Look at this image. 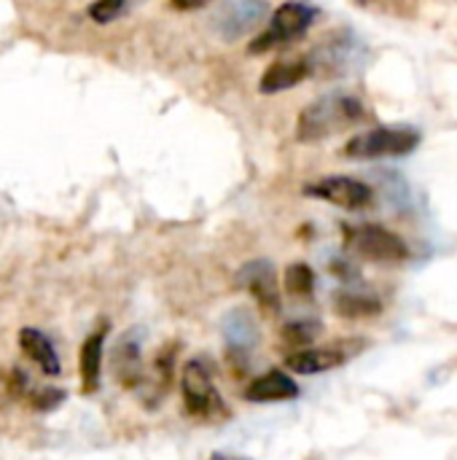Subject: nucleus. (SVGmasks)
<instances>
[{
  "label": "nucleus",
  "mask_w": 457,
  "mask_h": 460,
  "mask_svg": "<svg viewBox=\"0 0 457 460\" xmlns=\"http://www.w3.org/2000/svg\"><path fill=\"white\" fill-rule=\"evenodd\" d=\"M366 119V108L358 97L347 92H329L312 100L296 121L299 143H321L331 135H339Z\"/></svg>",
  "instance_id": "1"
},
{
  "label": "nucleus",
  "mask_w": 457,
  "mask_h": 460,
  "mask_svg": "<svg viewBox=\"0 0 457 460\" xmlns=\"http://www.w3.org/2000/svg\"><path fill=\"white\" fill-rule=\"evenodd\" d=\"M307 59H310L312 75H318V78H345V75H353V73H358L364 67L366 46L356 32L339 30V32L323 38L310 51Z\"/></svg>",
  "instance_id": "2"
},
{
  "label": "nucleus",
  "mask_w": 457,
  "mask_h": 460,
  "mask_svg": "<svg viewBox=\"0 0 457 460\" xmlns=\"http://www.w3.org/2000/svg\"><path fill=\"white\" fill-rule=\"evenodd\" d=\"M420 146V132L407 124H393V127H374L369 132L356 135L342 146L345 159H385V156H407Z\"/></svg>",
  "instance_id": "3"
},
{
  "label": "nucleus",
  "mask_w": 457,
  "mask_h": 460,
  "mask_svg": "<svg viewBox=\"0 0 457 460\" xmlns=\"http://www.w3.org/2000/svg\"><path fill=\"white\" fill-rule=\"evenodd\" d=\"M180 394H183V404H186V412L191 418H199V420H221L229 415L215 383H213V372L207 367V361L202 358H191L186 367H183V375H180Z\"/></svg>",
  "instance_id": "4"
},
{
  "label": "nucleus",
  "mask_w": 457,
  "mask_h": 460,
  "mask_svg": "<svg viewBox=\"0 0 457 460\" xmlns=\"http://www.w3.org/2000/svg\"><path fill=\"white\" fill-rule=\"evenodd\" d=\"M315 16H318V11L307 0H288V3H283L272 13L269 27L250 43L248 51L250 54H264V51H272L277 46H288V43L304 38L307 30L312 27Z\"/></svg>",
  "instance_id": "5"
},
{
  "label": "nucleus",
  "mask_w": 457,
  "mask_h": 460,
  "mask_svg": "<svg viewBox=\"0 0 457 460\" xmlns=\"http://www.w3.org/2000/svg\"><path fill=\"white\" fill-rule=\"evenodd\" d=\"M345 245L356 256L374 261V264H401L409 259L407 243L396 232L377 226V224L345 226Z\"/></svg>",
  "instance_id": "6"
},
{
  "label": "nucleus",
  "mask_w": 457,
  "mask_h": 460,
  "mask_svg": "<svg viewBox=\"0 0 457 460\" xmlns=\"http://www.w3.org/2000/svg\"><path fill=\"white\" fill-rule=\"evenodd\" d=\"M304 194L323 199V202H331V205L345 208V210H364L374 202L372 186L364 181L347 178V175H331V178H323L318 183H310L304 189Z\"/></svg>",
  "instance_id": "7"
},
{
  "label": "nucleus",
  "mask_w": 457,
  "mask_h": 460,
  "mask_svg": "<svg viewBox=\"0 0 457 460\" xmlns=\"http://www.w3.org/2000/svg\"><path fill=\"white\" fill-rule=\"evenodd\" d=\"M240 286L259 302V307L269 315L280 313V280L275 272V264L267 259H253L248 261L240 275H237Z\"/></svg>",
  "instance_id": "8"
},
{
  "label": "nucleus",
  "mask_w": 457,
  "mask_h": 460,
  "mask_svg": "<svg viewBox=\"0 0 457 460\" xmlns=\"http://www.w3.org/2000/svg\"><path fill=\"white\" fill-rule=\"evenodd\" d=\"M110 369L113 377L124 388H140L145 375H143V329H129L121 334V340L113 348L110 356Z\"/></svg>",
  "instance_id": "9"
},
{
  "label": "nucleus",
  "mask_w": 457,
  "mask_h": 460,
  "mask_svg": "<svg viewBox=\"0 0 457 460\" xmlns=\"http://www.w3.org/2000/svg\"><path fill=\"white\" fill-rule=\"evenodd\" d=\"M267 11H269L267 0H226L221 11L215 13L218 32L226 40H237L248 35L250 30H256L264 22Z\"/></svg>",
  "instance_id": "10"
},
{
  "label": "nucleus",
  "mask_w": 457,
  "mask_h": 460,
  "mask_svg": "<svg viewBox=\"0 0 457 460\" xmlns=\"http://www.w3.org/2000/svg\"><path fill=\"white\" fill-rule=\"evenodd\" d=\"M221 332H224V340H226L232 356H248V353L261 342L259 321H256L253 313L245 310V307L229 310V313L221 318Z\"/></svg>",
  "instance_id": "11"
},
{
  "label": "nucleus",
  "mask_w": 457,
  "mask_h": 460,
  "mask_svg": "<svg viewBox=\"0 0 457 460\" xmlns=\"http://www.w3.org/2000/svg\"><path fill=\"white\" fill-rule=\"evenodd\" d=\"M299 396V385L294 383V377H288L280 369H272L261 377H256L248 388H245V399L250 404H272V402H294Z\"/></svg>",
  "instance_id": "12"
},
{
  "label": "nucleus",
  "mask_w": 457,
  "mask_h": 460,
  "mask_svg": "<svg viewBox=\"0 0 457 460\" xmlns=\"http://www.w3.org/2000/svg\"><path fill=\"white\" fill-rule=\"evenodd\" d=\"M310 75H312V67H310V59L307 57H302V59H277L261 75L259 92L261 94H277V92L294 89L296 84H302Z\"/></svg>",
  "instance_id": "13"
},
{
  "label": "nucleus",
  "mask_w": 457,
  "mask_h": 460,
  "mask_svg": "<svg viewBox=\"0 0 457 460\" xmlns=\"http://www.w3.org/2000/svg\"><path fill=\"white\" fill-rule=\"evenodd\" d=\"M105 337H108V323H102L97 332H92L78 353V367H81V388L83 394H94L100 388V372H102V353H105Z\"/></svg>",
  "instance_id": "14"
},
{
  "label": "nucleus",
  "mask_w": 457,
  "mask_h": 460,
  "mask_svg": "<svg viewBox=\"0 0 457 460\" xmlns=\"http://www.w3.org/2000/svg\"><path fill=\"white\" fill-rule=\"evenodd\" d=\"M19 348H22V353H24L46 377H59V372H62L59 356H57L51 340H48L43 332L30 329V326L22 329V332H19Z\"/></svg>",
  "instance_id": "15"
},
{
  "label": "nucleus",
  "mask_w": 457,
  "mask_h": 460,
  "mask_svg": "<svg viewBox=\"0 0 457 460\" xmlns=\"http://www.w3.org/2000/svg\"><path fill=\"white\" fill-rule=\"evenodd\" d=\"M345 358H347V353H342L339 348H304V350L291 353L286 358V364L296 375H321V372L342 367Z\"/></svg>",
  "instance_id": "16"
},
{
  "label": "nucleus",
  "mask_w": 457,
  "mask_h": 460,
  "mask_svg": "<svg viewBox=\"0 0 457 460\" xmlns=\"http://www.w3.org/2000/svg\"><path fill=\"white\" fill-rule=\"evenodd\" d=\"M334 310L339 318H374L382 313V302L372 294H361V291H339L334 296Z\"/></svg>",
  "instance_id": "17"
},
{
  "label": "nucleus",
  "mask_w": 457,
  "mask_h": 460,
  "mask_svg": "<svg viewBox=\"0 0 457 460\" xmlns=\"http://www.w3.org/2000/svg\"><path fill=\"white\" fill-rule=\"evenodd\" d=\"M323 334V323L321 321H312V318H304V321H291L283 326V334H280V342L286 348H291V353L296 350H304V348H312V342Z\"/></svg>",
  "instance_id": "18"
},
{
  "label": "nucleus",
  "mask_w": 457,
  "mask_h": 460,
  "mask_svg": "<svg viewBox=\"0 0 457 460\" xmlns=\"http://www.w3.org/2000/svg\"><path fill=\"white\" fill-rule=\"evenodd\" d=\"M356 3L364 11L393 16V19H412L420 8V0H356Z\"/></svg>",
  "instance_id": "19"
},
{
  "label": "nucleus",
  "mask_w": 457,
  "mask_h": 460,
  "mask_svg": "<svg viewBox=\"0 0 457 460\" xmlns=\"http://www.w3.org/2000/svg\"><path fill=\"white\" fill-rule=\"evenodd\" d=\"M283 286H286V291L291 294V296H296V299H307V296H312V291H315V272L307 267V264H291L288 270H286V278H283Z\"/></svg>",
  "instance_id": "20"
},
{
  "label": "nucleus",
  "mask_w": 457,
  "mask_h": 460,
  "mask_svg": "<svg viewBox=\"0 0 457 460\" xmlns=\"http://www.w3.org/2000/svg\"><path fill=\"white\" fill-rule=\"evenodd\" d=\"M24 396L30 399V407L38 412H51L67 399V394L57 388H35V391H24Z\"/></svg>",
  "instance_id": "21"
},
{
  "label": "nucleus",
  "mask_w": 457,
  "mask_h": 460,
  "mask_svg": "<svg viewBox=\"0 0 457 460\" xmlns=\"http://www.w3.org/2000/svg\"><path fill=\"white\" fill-rule=\"evenodd\" d=\"M129 3H132V0H94V3L89 5V16H92L97 24H108V22H113L116 16H121L124 8H127Z\"/></svg>",
  "instance_id": "22"
},
{
  "label": "nucleus",
  "mask_w": 457,
  "mask_h": 460,
  "mask_svg": "<svg viewBox=\"0 0 457 460\" xmlns=\"http://www.w3.org/2000/svg\"><path fill=\"white\" fill-rule=\"evenodd\" d=\"M170 3H172V8H178V11H191V8L205 5L207 0H170Z\"/></svg>",
  "instance_id": "23"
},
{
  "label": "nucleus",
  "mask_w": 457,
  "mask_h": 460,
  "mask_svg": "<svg viewBox=\"0 0 457 460\" xmlns=\"http://www.w3.org/2000/svg\"><path fill=\"white\" fill-rule=\"evenodd\" d=\"M210 460H245V458H232V456H213Z\"/></svg>",
  "instance_id": "24"
},
{
  "label": "nucleus",
  "mask_w": 457,
  "mask_h": 460,
  "mask_svg": "<svg viewBox=\"0 0 457 460\" xmlns=\"http://www.w3.org/2000/svg\"><path fill=\"white\" fill-rule=\"evenodd\" d=\"M442 3H455V5H457V0H442Z\"/></svg>",
  "instance_id": "25"
}]
</instances>
